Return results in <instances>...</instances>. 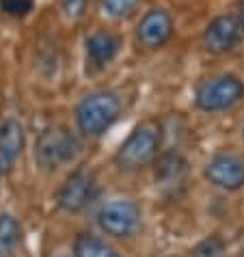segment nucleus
<instances>
[{
  "label": "nucleus",
  "mask_w": 244,
  "mask_h": 257,
  "mask_svg": "<svg viewBox=\"0 0 244 257\" xmlns=\"http://www.w3.org/2000/svg\"><path fill=\"white\" fill-rule=\"evenodd\" d=\"M162 143V127L158 121L147 119L136 125L117 152V164L124 169H141L158 156Z\"/></svg>",
  "instance_id": "obj_1"
},
{
  "label": "nucleus",
  "mask_w": 244,
  "mask_h": 257,
  "mask_svg": "<svg viewBox=\"0 0 244 257\" xmlns=\"http://www.w3.org/2000/svg\"><path fill=\"white\" fill-rule=\"evenodd\" d=\"M121 102L119 97L110 91H97L91 93L78 104L76 108V121L80 132L87 137H99L119 119Z\"/></svg>",
  "instance_id": "obj_2"
},
{
  "label": "nucleus",
  "mask_w": 244,
  "mask_h": 257,
  "mask_svg": "<svg viewBox=\"0 0 244 257\" xmlns=\"http://www.w3.org/2000/svg\"><path fill=\"white\" fill-rule=\"evenodd\" d=\"M78 149H80V145H78L76 137L69 130H65V127H48L37 139L35 158H37L39 167H44L46 171H54L63 167L65 162L74 160Z\"/></svg>",
  "instance_id": "obj_3"
},
{
  "label": "nucleus",
  "mask_w": 244,
  "mask_h": 257,
  "mask_svg": "<svg viewBox=\"0 0 244 257\" xmlns=\"http://www.w3.org/2000/svg\"><path fill=\"white\" fill-rule=\"evenodd\" d=\"M244 97V82L235 76H216L197 87L195 102L201 110L218 112L235 106Z\"/></svg>",
  "instance_id": "obj_4"
},
{
  "label": "nucleus",
  "mask_w": 244,
  "mask_h": 257,
  "mask_svg": "<svg viewBox=\"0 0 244 257\" xmlns=\"http://www.w3.org/2000/svg\"><path fill=\"white\" fill-rule=\"evenodd\" d=\"M99 227L114 238H128L141 223V210L132 201H110L97 214Z\"/></svg>",
  "instance_id": "obj_5"
},
{
  "label": "nucleus",
  "mask_w": 244,
  "mask_h": 257,
  "mask_svg": "<svg viewBox=\"0 0 244 257\" xmlns=\"http://www.w3.org/2000/svg\"><path fill=\"white\" fill-rule=\"evenodd\" d=\"M244 26L235 16H218L207 24L203 33V48L210 54H225L240 44Z\"/></svg>",
  "instance_id": "obj_6"
},
{
  "label": "nucleus",
  "mask_w": 244,
  "mask_h": 257,
  "mask_svg": "<svg viewBox=\"0 0 244 257\" xmlns=\"http://www.w3.org/2000/svg\"><path fill=\"white\" fill-rule=\"evenodd\" d=\"M171 35H173V18L164 9L147 11L136 26V41L145 50L162 48L171 39Z\"/></svg>",
  "instance_id": "obj_7"
},
{
  "label": "nucleus",
  "mask_w": 244,
  "mask_h": 257,
  "mask_svg": "<svg viewBox=\"0 0 244 257\" xmlns=\"http://www.w3.org/2000/svg\"><path fill=\"white\" fill-rule=\"evenodd\" d=\"M91 195H93V175L87 169H78L67 177L65 184L56 192V203L67 212H80L91 201Z\"/></svg>",
  "instance_id": "obj_8"
},
{
  "label": "nucleus",
  "mask_w": 244,
  "mask_h": 257,
  "mask_svg": "<svg viewBox=\"0 0 244 257\" xmlns=\"http://www.w3.org/2000/svg\"><path fill=\"white\" fill-rule=\"evenodd\" d=\"M205 177L218 188L238 190L244 186V160L227 154L214 156L205 167Z\"/></svg>",
  "instance_id": "obj_9"
},
{
  "label": "nucleus",
  "mask_w": 244,
  "mask_h": 257,
  "mask_svg": "<svg viewBox=\"0 0 244 257\" xmlns=\"http://www.w3.org/2000/svg\"><path fill=\"white\" fill-rule=\"evenodd\" d=\"M24 149V127L16 119H7L0 125V177L11 173Z\"/></svg>",
  "instance_id": "obj_10"
},
{
  "label": "nucleus",
  "mask_w": 244,
  "mask_h": 257,
  "mask_svg": "<svg viewBox=\"0 0 244 257\" xmlns=\"http://www.w3.org/2000/svg\"><path fill=\"white\" fill-rule=\"evenodd\" d=\"M119 37L108 31H97L87 37V63L91 69H102L117 56Z\"/></svg>",
  "instance_id": "obj_11"
},
{
  "label": "nucleus",
  "mask_w": 244,
  "mask_h": 257,
  "mask_svg": "<svg viewBox=\"0 0 244 257\" xmlns=\"http://www.w3.org/2000/svg\"><path fill=\"white\" fill-rule=\"evenodd\" d=\"M184 173H186V162L182 160V156L167 154V156L160 158V162H158L156 180L160 184H164V186H171V184L182 182Z\"/></svg>",
  "instance_id": "obj_12"
},
{
  "label": "nucleus",
  "mask_w": 244,
  "mask_h": 257,
  "mask_svg": "<svg viewBox=\"0 0 244 257\" xmlns=\"http://www.w3.org/2000/svg\"><path fill=\"white\" fill-rule=\"evenodd\" d=\"M74 257H119V255L95 235L82 233L74 242Z\"/></svg>",
  "instance_id": "obj_13"
},
{
  "label": "nucleus",
  "mask_w": 244,
  "mask_h": 257,
  "mask_svg": "<svg viewBox=\"0 0 244 257\" xmlns=\"http://www.w3.org/2000/svg\"><path fill=\"white\" fill-rule=\"evenodd\" d=\"M20 242V225L18 220L3 214L0 216V257H11Z\"/></svg>",
  "instance_id": "obj_14"
},
{
  "label": "nucleus",
  "mask_w": 244,
  "mask_h": 257,
  "mask_svg": "<svg viewBox=\"0 0 244 257\" xmlns=\"http://www.w3.org/2000/svg\"><path fill=\"white\" fill-rule=\"evenodd\" d=\"M99 3H102V11L108 18L124 20V18H130L136 11L141 0H99Z\"/></svg>",
  "instance_id": "obj_15"
},
{
  "label": "nucleus",
  "mask_w": 244,
  "mask_h": 257,
  "mask_svg": "<svg viewBox=\"0 0 244 257\" xmlns=\"http://www.w3.org/2000/svg\"><path fill=\"white\" fill-rule=\"evenodd\" d=\"M222 251H225V244L218 235H210V238L201 240L199 244L192 248L190 257H220Z\"/></svg>",
  "instance_id": "obj_16"
},
{
  "label": "nucleus",
  "mask_w": 244,
  "mask_h": 257,
  "mask_svg": "<svg viewBox=\"0 0 244 257\" xmlns=\"http://www.w3.org/2000/svg\"><path fill=\"white\" fill-rule=\"evenodd\" d=\"M0 11L11 18H24L33 11V0H0Z\"/></svg>",
  "instance_id": "obj_17"
},
{
  "label": "nucleus",
  "mask_w": 244,
  "mask_h": 257,
  "mask_svg": "<svg viewBox=\"0 0 244 257\" xmlns=\"http://www.w3.org/2000/svg\"><path fill=\"white\" fill-rule=\"evenodd\" d=\"M87 3H89V0H61L63 16H65L67 20L82 18L84 11H87Z\"/></svg>",
  "instance_id": "obj_18"
},
{
  "label": "nucleus",
  "mask_w": 244,
  "mask_h": 257,
  "mask_svg": "<svg viewBox=\"0 0 244 257\" xmlns=\"http://www.w3.org/2000/svg\"><path fill=\"white\" fill-rule=\"evenodd\" d=\"M240 22H242V26H244V0L240 3Z\"/></svg>",
  "instance_id": "obj_19"
}]
</instances>
